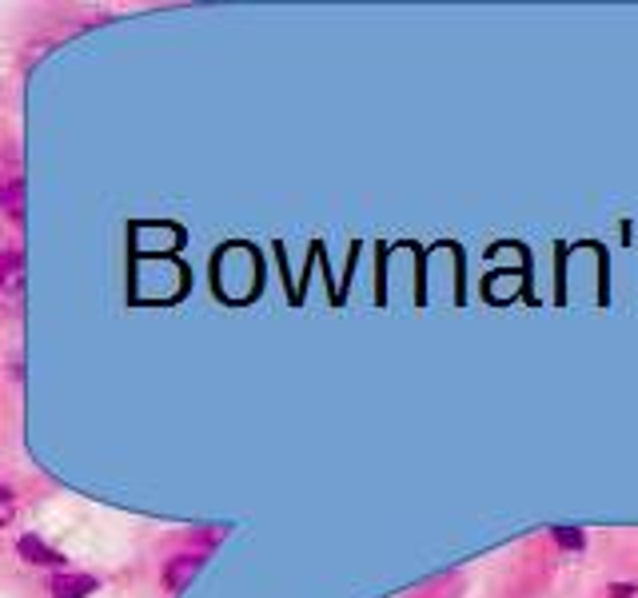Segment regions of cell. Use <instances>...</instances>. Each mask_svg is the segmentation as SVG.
Returning <instances> with one entry per match:
<instances>
[{"instance_id": "obj_1", "label": "cell", "mask_w": 638, "mask_h": 598, "mask_svg": "<svg viewBox=\"0 0 638 598\" xmlns=\"http://www.w3.org/2000/svg\"><path fill=\"white\" fill-rule=\"evenodd\" d=\"M24 300V256L0 252V307H17Z\"/></svg>"}, {"instance_id": "obj_2", "label": "cell", "mask_w": 638, "mask_h": 598, "mask_svg": "<svg viewBox=\"0 0 638 598\" xmlns=\"http://www.w3.org/2000/svg\"><path fill=\"white\" fill-rule=\"evenodd\" d=\"M17 555H20V559H29L32 567H48V570H60L68 562L65 551L48 547L40 535H20V539H17Z\"/></svg>"}, {"instance_id": "obj_3", "label": "cell", "mask_w": 638, "mask_h": 598, "mask_svg": "<svg viewBox=\"0 0 638 598\" xmlns=\"http://www.w3.org/2000/svg\"><path fill=\"white\" fill-rule=\"evenodd\" d=\"M100 582L92 575H52L48 579V598H88Z\"/></svg>"}, {"instance_id": "obj_4", "label": "cell", "mask_w": 638, "mask_h": 598, "mask_svg": "<svg viewBox=\"0 0 638 598\" xmlns=\"http://www.w3.org/2000/svg\"><path fill=\"white\" fill-rule=\"evenodd\" d=\"M200 567H204V555H176V559H168V567H164V587L184 590Z\"/></svg>"}, {"instance_id": "obj_5", "label": "cell", "mask_w": 638, "mask_h": 598, "mask_svg": "<svg viewBox=\"0 0 638 598\" xmlns=\"http://www.w3.org/2000/svg\"><path fill=\"white\" fill-rule=\"evenodd\" d=\"M0 204H4L9 219H24V180H20V176H12V180L4 184V192H0Z\"/></svg>"}, {"instance_id": "obj_6", "label": "cell", "mask_w": 638, "mask_h": 598, "mask_svg": "<svg viewBox=\"0 0 638 598\" xmlns=\"http://www.w3.org/2000/svg\"><path fill=\"white\" fill-rule=\"evenodd\" d=\"M554 542H559V547H567V551H582V547H587L582 531H571V527H554Z\"/></svg>"}, {"instance_id": "obj_7", "label": "cell", "mask_w": 638, "mask_h": 598, "mask_svg": "<svg viewBox=\"0 0 638 598\" xmlns=\"http://www.w3.org/2000/svg\"><path fill=\"white\" fill-rule=\"evenodd\" d=\"M12 519H17V494L0 487V527H12Z\"/></svg>"}]
</instances>
